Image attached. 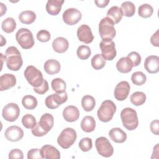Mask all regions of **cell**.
<instances>
[{"mask_svg":"<svg viewBox=\"0 0 159 159\" xmlns=\"http://www.w3.org/2000/svg\"><path fill=\"white\" fill-rule=\"evenodd\" d=\"M120 9L123 16L125 17H132L135 12V6L134 4L130 1H125L122 2Z\"/></svg>","mask_w":159,"mask_h":159,"instance_id":"obj_29","label":"cell"},{"mask_svg":"<svg viewBox=\"0 0 159 159\" xmlns=\"http://www.w3.org/2000/svg\"><path fill=\"white\" fill-rule=\"evenodd\" d=\"M22 106L28 110L34 109L37 106V100L36 98L32 95H26L22 99Z\"/></svg>","mask_w":159,"mask_h":159,"instance_id":"obj_33","label":"cell"},{"mask_svg":"<svg viewBox=\"0 0 159 159\" xmlns=\"http://www.w3.org/2000/svg\"><path fill=\"white\" fill-rule=\"evenodd\" d=\"M91 64L94 70H99L104 67L106 65V60L102 57L101 54H96L92 58Z\"/></svg>","mask_w":159,"mask_h":159,"instance_id":"obj_34","label":"cell"},{"mask_svg":"<svg viewBox=\"0 0 159 159\" xmlns=\"http://www.w3.org/2000/svg\"><path fill=\"white\" fill-rule=\"evenodd\" d=\"M123 16V14L120 7L114 6L109 8L107 12V17L110 18L114 24L119 23Z\"/></svg>","mask_w":159,"mask_h":159,"instance_id":"obj_26","label":"cell"},{"mask_svg":"<svg viewBox=\"0 0 159 159\" xmlns=\"http://www.w3.org/2000/svg\"><path fill=\"white\" fill-rule=\"evenodd\" d=\"M94 2L98 7L102 8L107 6L108 3L109 2V0H96L94 1Z\"/></svg>","mask_w":159,"mask_h":159,"instance_id":"obj_47","label":"cell"},{"mask_svg":"<svg viewBox=\"0 0 159 159\" xmlns=\"http://www.w3.org/2000/svg\"><path fill=\"white\" fill-rule=\"evenodd\" d=\"M22 124L27 129H32L37 124L34 116L30 114H25L22 118Z\"/></svg>","mask_w":159,"mask_h":159,"instance_id":"obj_38","label":"cell"},{"mask_svg":"<svg viewBox=\"0 0 159 159\" xmlns=\"http://www.w3.org/2000/svg\"><path fill=\"white\" fill-rule=\"evenodd\" d=\"M20 114L19 106L14 102H10L4 106L2 111V117L8 122H14L17 119Z\"/></svg>","mask_w":159,"mask_h":159,"instance_id":"obj_10","label":"cell"},{"mask_svg":"<svg viewBox=\"0 0 159 159\" xmlns=\"http://www.w3.org/2000/svg\"><path fill=\"white\" fill-rule=\"evenodd\" d=\"M37 124L46 133H48L53 126V116L49 113H45L41 116L40 120Z\"/></svg>","mask_w":159,"mask_h":159,"instance_id":"obj_19","label":"cell"},{"mask_svg":"<svg viewBox=\"0 0 159 159\" xmlns=\"http://www.w3.org/2000/svg\"><path fill=\"white\" fill-rule=\"evenodd\" d=\"M69 47V43L66 39L62 37H57L55 39L53 40L52 42V47L55 52L62 53L65 52Z\"/></svg>","mask_w":159,"mask_h":159,"instance_id":"obj_21","label":"cell"},{"mask_svg":"<svg viewBox=\"0 0 159 159\" xmlns=\"http://www.w3.org/2000/svg\"><path fill=\"white\" fill-rule=\"evenodd\" d=\"M63 0H48L46 4V11L52 16H57L61 11Z\"/></svg>","mask_w":159,"mask_h":159,"instance_id":"obj_20","label":"cell"},{"mask_svg":"<svg viewBox=\"0 0 159 159\" xmlns=\"http://www.w3.org/2000/svg\"><path fill=\"white\" fill-rule=\"evenodd\" d=\"M16 84V78L12 74L5 73L0 76V91L7 90Z\"/></svg>","mask_w":159,"mask_h":159,"instance_id":"obj_18","label":"cell"},{"mask_svg":"<svg viewBox=\"0 0 159 159\" xmlns=\"http://www.w3.org/2000/svg\"><path fill=\"white\" fill-rule=\"evenodd\" d=\"M144 67L146 71L151 74L157 73L159 71V57L157 55L147 57L144 61Z\"/></svg>","mask_w":159,"mask_h":159,"instance_id":"obj_15","label":"cell"},{"mask_svg":"<svg viewBox=\"0 0 159 159\" xmlns=\"http://www.w3.org/2000/svg\"><path fill=\"white\" fill-rule=\"evenodd\" d=\"M109 135L111 139L116 143H121L127 139L126 133L119 127H114L111 129L109 132Z\"/></svg>","mask_w":159,"mask_h":159,"instance_id":"obj_23","label":"cell"},{"mask_svg":"<svg viewBox=\"0 0 159 159\" xmlns=\"http://www.w3.org/2000/svg\"><path fill=\"white\" fill-rule=\"evenodd\" d=\"M130 86L126 81L119 82L114 89V97L117 101H124L126 99L130 92Z\"/></svg>","mask_w":159,"mask_h":159,"instance_id":"obj_12","label":"cell"},{"mask_svg":"<svg viewBox=\"0 0 159 159\" xmlns=\"http://www.w3.org/2000/svg\"><path fill=\"white\" fill-rule=\"evenodd\" d=\"M146 95L141 91H136L132 93L130 97V102L136 106H139L143 104L146 101Z\"/></svg>","mask_w":159,"mask_h":159,"instance_id":"obj_31","label":"cell"},{"mask_svg":"<svg viewBox=\"0 0 159 159\" xmlns=\"http://www.w3.org/2000/svg\"><path fill=\"white\" fill-rule=\"evenodd\" d=\"M132 64L127 57L120 58L116 63L117 70L122 73H127L132 70Z\"/></svg>","mask_w":159,"mask_h":159,"instance_id":"obj_24","label":"cell"},{"mask_svg":"<svg viewBox=\"0 0 159 159\" xmlns=\"http://www.w3.org/2000/svg\"><path fill=\"white\" fill-rule=\"evenodd\" d=\"M1 28L6 33L9 34L13 32L16 28V20L12 17H7L2 22Z\"/></svg>","mask_w":159,"mask_h":159,"instance_id":"obj_30","label":"cell"},{"mask_svg":"<svg viewBox=\"0 0 159 159\" xmlns=\"http://www.w3.org/2000/svg\"><path fill=\"white\" fill-rule=\"evenodd\" d=\"M62 114L64 119L66 121L73 122L78 119L80 117V111L76 106L70 105L66 106L63 109Z\"/></svg>","mask_w":159,"mask_h":159,"instance_id":"obj_17","label":"cell"},{"mask_svg":"<svg viewBox=\"0 0 159 159\" xmlns=\"http://www.w3.org/2000/svg\"><path fill=\"white\" fill-rule=\"evenodd\" d=\"M120 118L123 126L128 130H135L139 125L137 114L131 107H125L120 112Z\"/></svg>","mask_w":159,"mask_h":159,"instance_id":"obj_2","label":"cell"},{"mask_svg":"<svg viewBox=\"0 0 159 159\" xmlns=\"http://www.w3.org/2000/svg\"><path fill=\"white\" fill-rule=\"evenodd\" d=\"M5 60L7 67L12 71L19 70L23 64L20 52L14 46L9 47L6 50Z\"/></svg>","mask_w":159,"mask_h":159,"instance_id":"obj_1","label":"cell"},{"mask_svg":"<svg viewBox=\"0 0 159 159\" xmlns=\"http://www.w3.org/2000/svg\"><path fill=\"white\" fill-rule=\"evenodd\" d=\"M78 146L83 152H86L89 151L93 147L91 139L89 137H84L81 139L78 143Z\"/></svg>","mask_w":159,"mask_h":159,"instance_id":"obj_39","label":"cell"},{"mask_svg":"<svg viewBox=\"0 0 159 159\" xmlns=\"http://www.w3.org/2000/svg\"><path fill=\"white\" fill-rule=\"evenodd\" d=\"M77 137L76 132L71 127L63 129L57 139L58 144L63 148L66 149L72 146Z\"/></svg>","mask_w":159,"mask_h":159,"instance_id":"obj_5","label":"cell"},{"mask_svg":"<svg viewBox=\"0 0 159 159\" xmlns=\"http://www.w3.org/2000/svg\"><path fill=\"white\" fill-rule=\"evenodd\" d=\"M40 154L42 158L59 159L60 153L58 150L51 145H45L40 148Z\"/></svg>","mask_w":159,"mask_h":159,"instance_id":"obj_16","label":"cell"},{"mask_svg":"<svg viewBox=\"0 0 159 159\" xmlns=\"http://www.w3.org/2000/svg\"><path fill=\"white\" fill-rule=\"evenodd\" d=\"M131 80L134 84L137 86H141L146 82L147 76L142 71H136L132 75Z\"/></svg>","mask_w":159,"mask_h":159,"instance_id":"obj_36","label":"cell"},{"mask_svg":"<svg viewBox=\"0 0 159 159\" xmlns=\"http://www.w3.org/2000/svg\"><path fill=\"white\" fill-rule=\"evenodd\" d=\"M127 57L132 62V66H137L141 63V56L137 52H132L127 55Z\"/></svg>","mask_w":159,"mask_h":159,"instance_id":"obj_40","label":"cell"},{"mask_svg":"<svg viewBox=\"0 0 159 159\" xmlns=\"http://www.w3.org/2000/svg\"><path fill=\"white\" fill-rule=\"evenodd\" d=\"M102 56L106 60H112L117 55L115 43L112 40H102L99 43Z\"/></svg>","mask_w":159,"mask_h":159,"instance_id":"obj_9","label":"cell"},{"mask_svg":"<svg viewBox=\"0 0 159 159\" xmlns=\"http://www.w3.org/2000/svg\"><path fill=\"white\" fill-rule=\"evenodd\" d=\"M81 128L87 133L93 132L96 128V121L94 117L91 116L84 117L81 122Z\"/></svg>","mask_w":159,"mask_h":159,"instance_id":"obj_25","label":"cell"},{"mask_svg":"<svg viewBox=\"0 0 159 159\" xmlns=\"http://www.w3.org/2000/svg\"><path fill=\"white\" fill-rule=\"evenodd\" d=\"M19 19L22 24H30L36 19V14L32 11H24L19 15Z\"/></svg>","mask_w":159,"mask_h":159,"instance_id":"obj_27","label":"cell"},{"mask_svg":"<svg viewBox=\"0 0 159 159\" xmlns=\"http://www.w3.org/2000/svg\"><path fill=\"white\" fill-rule=\"evenodd\" d=\"M24 158V155L22 152L18 148H14L10 151L9 153V159H22Z\"/></svg>","mask_w":159,"mask_h":159,"instance_id":"obj_44","label":"cell"},{"mask_svg":"<svg viewBox=\"0 0 159 159\" xmlns=\"http://www.w3.org/2000/svg\"><path fill=\"white\" fill-rule=\"evenodd\" d=\"M28 159H41L42 158L40 154V150L39 148H32L28 151Z\"/></svg>","mask_w":159,"mask_h":159,"instance_id":"obj_43","label":"cell"},{"mask_svg":"<svg viewBox=\"0 0 159 159\" xmlns=\"http://www.w3.org/2000/svg\"><path fill=\"white\" fill-rule=\"evenodd\" d=\"M16 39L24 49L31 48L35 43L32 32L27 28H21L16 34Z\"/></svg>","mask_w":159,"mask_h":159,"instance_id":"obj_6","label":"cell"},{"mask_svg":"<svg viewBox=\"0 0 159 159\" xmlns=\"http://www.w3.org/2000/svg\"><path fill=\"white\" fill-rule=\"evenodd\" d=\"M77 37L80 42L88 44L93 42L94 35L91 28L86 24H82L77 30Z\"/></svg>","mask_w":159,"mask_h":159,"instance_id":"obj_14","label":"cell"},{"mask_svg":"<svg viewBox=\"0 0 159 159\" xmlns=\"http://www.w3.org/2000/svg\"><path fill=\"white\" fill-rule=\"evenodd\" d=\"M48 89H49V86H48V83L47 81L45 80H43V83L40 86H39V87L34 88V91L37 94H43L48 91Z\"/></svg>","mask_w":159,"mask_h":159,"instance_id":"obj_42","label":"cell"},{"mask_svg":"<svg viewBox=\"0 0 159 159\" xmlns=\"http://www.w3.org/2000/svg\"><path fill=\"white\" fill-rule=\"evenodd\" d=\"M43 68L47 74L53 75L60 72L61 66L58 60L55 59H49L45 62Z\"/></svg>","mask_w":159,"mask_h":159,"instance_id":"obj_22","label":"cell"},{"mask_svg":"<svg viewBox=\"0 0 159 159\" xmlns=\"http://www.w3.org/2000/svg\"><path fill=\"white\" fill-rule=\"evenodd\" d=\"M51 35L50 32L47 30H40L37 34V39L41 42H47L50 40Z\"/></svg>","mask_w":159,"mask_h":159,"instance_id":"obj_41","label":"cell"},{"mask_svg":"<svg viewBox=\"0 0 159 159\" xmlns=\"http://www.w3.org/2000/svg\"><path fill=\"white\" fill-rule=\"evenodd\" d=\"M76 54L78 57L81 60H87L91 54L90 48L87 45H80L78 47L76 50Z\"/></svg>","mask_w":159,"mask_h":159,"instance_id":"obj_37","label":"cell"},{"mask_svg":"<svg viewBox=\"0 0 159 159\" xmlns=\"http://www.w3.org/2000/svg\"><path fill=\"white\" fill-rule=\"evenodd\" d=\"M81 12L76 8H68L63 13V21L70 25L77 24L81 19Z\"/></svg>","mask_w":159,"mask_h":159,"instance_id":"obj_11","label":"cell"},{"mask_svg":"<svg viewBox=\"0 0 159 159\" xmlns=\"http://www.w3.org/2000/svg\"><path fill=\"white\" fill-rule=\"evenodd\" d=\"M95 146L98 153L104 157H110L114 153L113 147L106 137H98L95 141Z\"/></svg>","mask_w":159,"mask_h":159,"instance_id":"obj_8","label":"cell"},{"mask_svg":"<svg viewBox=\"0 0 159 159\" xmlns=\"http://www.w3.org/2000/svg\"><path fill=\"white\" fill-rule=\"evenodd\" d=\"M114 22L109 17L102 18L99 24V33L102 40H112L116 34Z\"/></svg>","mask_w":159,"mask_h":159,"instance_id":"obj_4","label":"cell"},{"mask_svg":"<svg viewBox=\"0 0 159 159\" xmlns=\"http://www.w3.org/2000/svg\"><path fill=\"white\" fill-rule=\"evenodd\" d=\"M0 6H1V15L0 16H2L6 12L7 7L6 5H4L2 2H0Z\"/></svg>","mask_w":159,"mask_h":159,"instance_id":"obj_48","label":"cell"},{"mask_svg":"<svg viewBox=\"0 0 159 159\" xmlns=\"http://www.w3.org/2000/svg\"><path fill=\"white\" fill-rule=\"evenodd\" d=\"M51 86L52 89L57 93H61L65 92L66 84L65 81L60 78H57L52 81Z\"/></svg>","mask_w":159,"mask_h":159,"instance_id":"obj_32","label":"cell"},{"mask_svg":"<svg viewBox=\"0 0 159 159\" xmlns=\"http://www.w3.org/2000/svg\"><path fill=\"white\" fill-rule=\"evenodd\" d=\"M116 111V106L111 100L104 101L99 107L97 115L99 119L103 122L110 121Z\"/></svg>","mask_w":159,"mask_h":159,"instance_id":"obj_3","label":"cell"},{"mask_svg":"<svg viewBox=\"0 0 159 159\" xmlns=\"http://www.w3.org/2000/svg\"><path fill=\"white\" fill-rule=\"evenodd\" d=\"M153 13V8L148 4H143L139 7L138 14L143 18H148Z\"/></svg>","mask_w":159,"mask_h":159,"instance_id":"obj_35","label":"cell"},{"mask_svg":"<svg viewBox=\"0 0 159 159\" xmlns=\"http://www.w3.org/2000/svg\"><path fill=\"white\" fill-rule=\"evenodd\" d=\"M150 129L151 132L155 134L158 135L159 134V121L158 120H153L151 122L150 124Z\"/></svg>","mask_w":159,"mask_h":159,"instance_id":"obj_45","label":"cell"},{"mask_svg":"<svg viewBox=\"0 0 159 159\" xmlns=\"http://www.w3.org/2000/svg\"><path fill=\"white\" fill-rule=\"evenodd\" d=\"M81 106L85 111L90 112L96 106L95 99L91 95H85L81 99Z\"/></svg>","mask_w":159,"mask_h":159,"instance_id":"obj_28","label":"cell"},{"mask_svg":"<svg viewBox=\"0 0 159 159\" xmlns=\"http://www.w3.org/2000/svg\"><path fill=\"white\" fill-rule=\"evenodd\" d=\"M24 74L27 82L34 88L40 86L44 80L42 72L32 65L27 66Z\"/></svg>","mask_w":159,"mask_h":159,"instance_id":"obj_7","label":"cell"},{"mask_svg":"<svg viewBox=\"0 0 159 159\" xmlns=\"http://www.w3.org/2000/svg\"><path fill=\"white\" fill-rule=\"evenodd\" d=\"M150 42L151 43L155 46V47H158L159 46V42H158V30H157L155 33H154L152 36L150 38Z\"/></svg>","mask_w":159,"mask_h":159,"instance_id":"obj_46","label":"cell"},{"mask_svg":"<svg viewBox=\"0 0 159 159\" xmlns=\"http://www.w3.org/2000/svg\"><path fill=\"white\" fill-rule=\"evenodd\" d=\"M6 139L11 142H18L24 136L23 130L19 126L11 125L6 129L4 132Z\"/></svg>","mask_w":159,"mask_h":159,"instance_id":"obj_13","label":"cell"}]
</instances>
